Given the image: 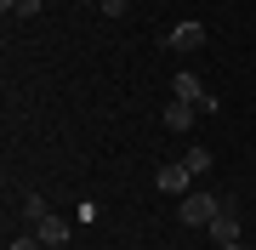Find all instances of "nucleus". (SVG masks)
<instances>
[{
    "instance_id": "9",
    "label": "nucleus",
    "mask_w": 256,
    "mask_h": 250,
    "mask_svg": "<svg viewBox=\"0 0 256 250\" xmlns=\"http://www.w3.org/2000/svg\"><path fill=\"white\" fill-rule=\"evenodd\" d=\"M46 216H52V211H46V199H40V194H23V222H28V228H40Z\"/></svg>"
},
{
    "instance_id": "12",
    "label": "nucleus",
    "mask_w": 256,
    "mask_h": 250,
    "mask_svg": "<svg viewBox=\"0 0 256 250\" xmlns=\"http://www.w3.org/2000/svg\"><path fill=\"white\" fill-rule=\"evenodd\" d=\"M6 250H46V245H40V233H23V239H12Z\"/></svg>"
},
{
    "instance_id": "1",
    "label": "nucleus",
    "mask_w": 256,
    "mask_h": 250,
    "mask_svg": "<svg viewBox=\"0 0 256 250\" xmlns=\"http://www.w3.org/2000/svg\"><path fill=\"white\" fill-rule=\"evenodd\" d=\"M222 205H228L222 194H205V188H194V194H182V199H176V222H182V228H210Z\"/></svg>"
},
{
    "instance_id": "6",
    "label": "nucleus",
    "mask_w": 256,
    "mask_h": 250,
    "mask_svg": "<svg viewBox=\"0 0 256 250\" xmlns=\"http://www.w3.org/2000/svg\"><path fill=\"white\" fill-rule=\"evenodd\" d=\"M34 233H40V245H68V222H63V216H46Z\"/></svg>"
},
{
    "instance_id": "8",
    "label": "nucleus",
    "mask_w": 256,
    "mask_h": 250,
    "mask_svg": "<svg viewBox=\"0 0 256 250\" xmlns=\"http://www.w3.org/2000/svg\"><path fill=\"white\" fill-rule=\"evenodd\" d=\"M0 11H6V17H40L46 0H0Z\"/></svg>"
},
{
    "instance_id": "2",
    "label": "nucleus",
    "mask_w": 256,
    "mask_h": 250,
    "mask_svg": "<svg viewBox=\"0 0 256 250\" xmlns=\"http://www.w3.org/2000/svg\"><path fill=\"white\" fill-rule=\"evenodd\" d=\"M154 182H160V194H171V199H182V194H194V171L182 165V159H165V165L154 171Z\"/></svg>"
},
{
    "instance_id": "3",
    "label": "nucleus",
    "mask_w": 256,
    "mask_h": 250,
    "mask_svg": "<svg viewBox=\"0 0 256 250\" xmlns=\"http://www.w3.org/2000/svg\"><path fill=\"white\" fill-rule=\"evenodd\" d=\"M205 40H210V34H205V23H200V17H188V23H176L171 34H165V46H171V51H200Z\"/></svg>"
},
{
    "instance_id": "13",
    "label": "nucleus",
    "mask_w": 256,
    "mask_h": 250,
    "mask_svg": "<svg viewBox=\"0 0 256 250\" xmlns=\"http://www.w3.org/2000/svg\"><path fill=\"white\" fill-rule=\"evenodd\" d=\"M222 250H250V245H245V239H239V245H222Z\"/></svg>"
},
{
    "instance_id": "7",
    "label": "nucleus",
    "mask_w": 256,
    "mask_h": 250,
    "mask_svg": "<svg viewBox=\"0 0 256 250\" xmlns=\"http://www.w3.org/2000/svg\"><path fill=\"white\" fill-rule=\"evenodd\" d=\"M165 125H171V131H188V125H194V102H176V97H171V108H165Z\"/></svg>"
},
{
    "instance_id": "11",
    "label": "nucleus",
    "mask_w": 256,
    "mask_h": 250,
    "mask_svg": "<svg viewBox=\"0 0 256 250\" xmlns=\"http://www.w3.org/2000/svg\"><path fill=\"white\" fill-rule=\"evenodd\" d=\"M97 6H102V17H126V11H131V0H97Z\"/></svg>"
},
{
    "instance_id": "4",
    "label": "nucleus",
    "mask_w": 256,
    "mask_h": 250,
    "mask_svg": "<svg viewBox=\"0 0 256 250\" xmlns=\"http://www.w3.org/2000/svg\"><path fill=\"white\" fill-rule=\"evenodd\" d=\"M171 97H176V102H194V108H200V102H205V85H200V74H194V68L171 74Z\"/></svg>"
},
{
    "instance_id": "10",
    "label": "nucleus",
    "mask_w": 256,
    "mask_h": 250,
    "mask_svg": "<svg viewBox=\"0 0 256 250\" xmlns=\"http://www.w3.org/2000/svg\"><path fill=\"white\" fill-rule=\"evenodd\" d=\"M182 165H188L194 176H205V171H210V148H200V142H194V148L182 154Z\"/></svg>"
},
{
    "instance_id": "5",
    "label": "nucleus",
    "mask_w": 256,
    "mask_h": 250,
    "mask_svg": "<svg viewBox=\"0 0 256 250\" xmlns=\"http://www.w3.org/2000/svg\"><path fill=\"white\" fill-rule=\"evenodd\" d=\"M205 233L216 239V250H222V245H239V216L228 211V205H222V211H216V222H210Z\"/></svg>"
}]
</instances>
